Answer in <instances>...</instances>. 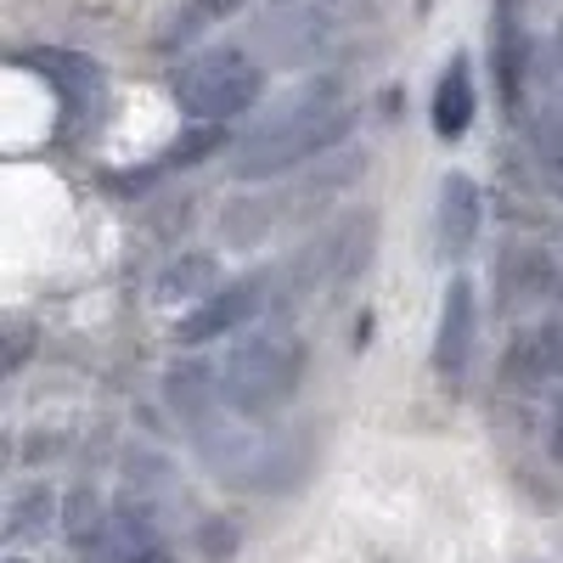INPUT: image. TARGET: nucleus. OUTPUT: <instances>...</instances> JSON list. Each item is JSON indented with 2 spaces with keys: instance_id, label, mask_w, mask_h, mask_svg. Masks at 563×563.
Wrapping results in <instances>:
<instances>
[{
  "instance_id": "obj_1",
  "label": "nucleus",
  "mask_w": 563,
  "mask_h": 563,
  "mask_svg": "<svg viewBox=\"0 0 563 563\" xmlns=\"http://www.w3.org/2000/svg\"><path fill=\"white\" fill-rule=\"evenodd\" d=\"M355 130V113L339 102V85L333 79H310L299 85L294 97H282L249 135L238 158H231V175L238 180H271V175H288L321 153H333L339 141Z\"/></svg>"
},
{
  "instance_id": "obj_2",
  "label": "nucleus",
  "mask_w": 563,
  "mask_h": 563,
  "mask_svg": "<svg viewBox=\"0 0 563 563\" xmlns=\"http://www.w3.org/2000/svg\"><path fill=\"white\" fill-rule=\"evenodd\" d=\"M305 361H310V350H305L299 333H288V327H265V333H249V339H238L225 350V366L214 372L220 378L214 389L238 417H271V411H282L299 395Z\"/></svg>"
},
{
  "instance_id": "obj_3",
  "label": "nucleus",
  "mask_w": 563,
  "mask_h": 563,
  "mask_svg": "<svg viewBox=\"0 0 563 563\" xmlns=\"http://www.w3.org/2000/svg\"><path fill=\"white\" fill-rule=\"evenodd\" d=\"M260 90H265V74L238 45H214V52H198L192 63L175 68V102L198 124H231L260 102Z\"/></svg>"
},
{
  "instance_id": "obj_4",
  "label": "nucleus",
  "mask_w": 563,
  "mask_h": 563,
  "mask_svg": "<svg viewBox=\"0 0 563 563\" xmlns=\"http://www.w3.org/2000/svg\"><path fill=\"white\" fill-rule=\"evenodd\" d=\"M265 288L271 276H243V282H225L220 294H209L203 305H192L180 321H175V339L180 344H209V339H238L243 327L260 316L265 305Z\"/></svg>"
},
{
  "instance_id": "obj_5",
  "label": "nucleus",
  "mask_w": 563,
  "mask_h": 563,
  "mask_svg": "<svg viewBox=\"0 0 563 563\" xmlns=\"http://www.w3.org/2000/svg\"><path fill=\"white\" fill-rule=\"evenodd\" d=\"M474 327H479L474 282L456 276L451 288H445L440 327H434V372H440V378H462V372H467V355H474Z\"/></svg>"
},
{
  "instance_id": "obj_6",
  "label": "nucleus",
  "mask_w": 563,
  "mask_h": 563,
  "mask_svg": "<svg viewBox=\"0 0 563 563\" xmlns=\"http://www.w3.org/2000/svg\"><path fill=\"white\" fill-rule=\"evenodd\" d=\"M97 558H102V563H175V552L164 547L153 512L141 507V501L113 507V525H108V541H102Z\"/></svg>"
},
{
  "instance_id": "obj_7",
  "label": "nucleus",
  "mask_w": 563,
  "mask_h": 563,
  "mask_svg": "<svg viewBox=\"0 0 563 563\" xmlns=\"http://www.w3.org/2000/svg\"><path fill=\"white\" fill-rule=\"evenodd\" d=\"M485 220V192L474 175H445L440 180V249L445 254H467L479 238Z\"/></svg>"
},
{
  "instance_id": "obj_8",
  "label": "nucleus",
  "mask_w": 563,
  "mask_h": 563,
  "mask_svg": "<svg viewBox=\"0 0 563 563\" xmlns=\"http://www.w3.org/2000/svg\"><path fill=\"white\" fill-rule=\"evenodd\" d=\"M558 372H563V333L558 327H530V333L512 339V350H507V384L512 389L552 384Z\"/></svg>"
},
{
  "instance_id": "obj_9",
  "label": "nucleus",
  "mask_w": 563,
  "mask_h": 563,
  "mask_svg": "<svg viewBox=\"0 0 563 563\" xmlns=\"http://www.w3.org/2000/svg\"><path fill=\"white\" fill-rule=\"evenodd\" d=\"M474 108H479V97H474V68H467V57H451L445 74H440V85H434V135H445V141L467 135V124H474Z\"/></svg>"
},
{
  "instance_id": "obj_10",
  "label": "nucleus",
  "mask_w": 563,
  "mask_h": 563,
  "mask_svg": "<svg viewBox=\"0 0 563 563\" xmlns=\"http://www.w3.org/2000/svg\"><path fill=\"white\" fill-rule=\"evenodd\" d=\"M225 282H220V265L209 260V254H180L164 276H158V299L164 305H180V299H192V305H203L209 294H220Z\"/></svg>"
},
{
  "instance_id": "obj_11",
  "label": "nucleus",
  "mask_w": 563,
  "mask_h": 563,
  "mask_svg": "<svg viewBox=\"0 0 563 563\" xmlns=\"http://www.w3.org/2000/svg\"><path fill=\"white\" fill-rule=\"evenodd\" d=\"M490 52H496V74H501V97H507V102H519L525 63H530V40H525V29H519V18H512V7H507V0H501V12H496Z\"/></svg>"
},
{
  "instance_id": "obj_12",
  "label": "nucleus",
  "mask_w": 563,
  "mask_h": 563,
  "mask_svg": "<svg viewBox=\"0 0 563 563\" xmlns=\"http://www.w3.org/2000/svg\"><path fill=\"white\" fill-rule=\"evenodd\" d=\"M108 525H113V512L102 507L97 490H74V496H68V507H63V536H68L74 552H90V558H97L102 541H108Z\"/></svg>"
},
{
  "instance_id": "obj_13",
  "label": "nucleus",
  "mask_w": 563,
  "mask_h": 563,
  "mask_svg": "<svg viewBox=\"0 0 563 563\" xmlns=\"http://www.w3.org/2000/svg\"><path fill=\"white\" fill-rule=\"evenodd\" d=\"M40 63V74L52 79L63 97H68V108H85V102H97V90H102V74H97V63H85V57H63V52H45V57H34Z\"/></svg>"
},
{
  "instance_id": "obj_14",
  "label": "nucleus",
  "mask_w": 563,
  "mask_h": 563,
  "mask_svg": "<svg viewBox=\"0 0 563 563\" xmlns=\"http://www.w3.org/2000/svg\"><path fill=\"white\" fill-rule=\"evenodd\" d=\"M52 519H57V496L45 490V485H29V490H18V496H12L7 541H12V547H18V541H34V536L52 530Z\"/></svg>"
},
{
  "instance_id": "obj_15",
  "label": "nucleus",
  "mask_w": 563,
  "mask_h": 563,
  "mask_svg": "<svg viewBox=\"0 0 563 563\" xmlns=\"http://www.w3.org/2000/svg\"><path fill=\"white\" fill-rule=\"evenodd\" d=\"M225 147V124H192V130H180L175 141H169V153H164V164H203L209 153H220Z\"/></svg>"
},
{
  "instance_id": "obj_16",
  "label": "nucleus",
  "mask_w": 563,
  "mask_h": 563,
  "mask_svg": "<svg viewBox=\"0 0 563 563\" xmlns=\"http://www.w3.org/2000/svg\"><path fill=\"white\" fill-rule=\"evenodd\" d=\"M231 547H238V530H231V525H220V519L203 525V552H209V558H225Z\"/></svg>"
},
{
  "instance_id": "obj_17",
  "label": "nucleus",
  "mask_w": 563,
  "mask_h": 563,
  "mask_svg": "<svg viewBox=\"0 0 563 563\" xmlns=\"http://www.w3.org/2000/svg\"><path fill=\"white\" fill-rule=\"evenodd\" d=\"M552 451L563 456V406H558V422H552Z\"/></svg>"
},
{
  "instance_id": "obj_18",
  "label": "nucleus",
  "mask_w": 563,
  "mask_h": 563,
  "mask_svg": "<svg viewBox=\"0 0 563 563\" xmlns=\"http://www.w3.org/2000/svg\"><path fill=\"white\" fill-rule=\"evenodd\" d=\"M429 7H434V0H417V12H429Z\"/></svg>"
},
{
  "instance_id": "obj_19",
  "label": "nucleus",
  "mask_w": 563,
  "mask_h": 563,
  "mask_svg": "<svg viewBox=\"0 0 563 563\" xmlns=\"http://www.w3.org/2000/svg\"><path fill=\"white\" fill-rule=\"evenodd\" d=\"M558 52H563V29H558Z\"/></svg>"
}]
</instances>
